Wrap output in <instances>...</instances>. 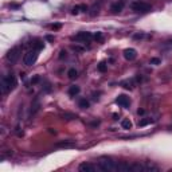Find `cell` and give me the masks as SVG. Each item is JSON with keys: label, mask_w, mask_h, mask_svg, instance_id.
<instances>
[{"label": "cell", "mask_w": 172, "mask_h": 172, "mask_svg": "<svg viewBox=\"0 0 172 172\" xmlns=\"http://www.w3.org/2000/svg\"><path fill=\"white\" fill-rule=\"evenodd\" d=\"M0 88H1V93H7L8 90H14L16 88V79H15L14 75H6V77L1 78V84H0Z\"/></svg>", "instance_id": "obj_1"}, {"label": "cell", "mask_w": 172, "mask_h": 172, "mask_svg": "<svg viewBox=\"0 0 172 172\" xmlns=\"http://www.w3.org/2000/svg\"><path fill=\"white\" fill-rule=\"evenodd\" d=\"M98 167L104 172H113V171H116L117 164L110 157H101L98 160Z\"/></svg>", "instance_id": "obj_2"}, {"label": "cell", "mask_w": 172, "mask_h": 172, "mask_svg": "<svg viewBox=\"0 0 172 172\" xmlns=\"http://www.w3.org/2000/svg\"><path fill=\"white\" fill-rule=\"evenodd\" d=\"M130 8H132V11H134V12H141V14L149 12V11L152 10L151 4L145 3V1H140V0H136V1H133V3L130 4Z\"/></svg>", "instance_id": "obj_3"}, {"label": "cell", "mask_w": 172, "mask_h": 172, "mask_svg": "<svg viewBox=\"0 0 172 172\" xmlns=\"http://www.w3.org/2000/svg\"><path fill=\"white\" fill-rule=\"evenodd\" d=\"M36 59H38V50H30V51H27V53L24 54V56H23V63L26 65V66H32V65L36 62Z\"/></svg>", "instance_id": "obj_4"}, {"label": "cell", "mask_w": 172, "mask_h": 172, "mask_svg": "<svg viewBox=\"0 0 172 172\" xmlns=\"http://www.w3.org/2000/svg\"><path fill=\"white\" fill-rule=\"evenodd\" d=\"M6 58H7V61L10 62L11 65H14L18 62V59L20 58V47H12V49L10 50L7 53V55H6Z\"/></svg>", "instance_id": "obj_5"}, {"label": "cell", "mask_w": 172, "mask_h": 172, "mask_svg": "<svg viewBox=\"0 0 172 172\" xmlns=\"http://www.w3.org/2000/svg\"><path fill=\"white\" fill-rule=\"evenodd\" d=\"M91 38H93V35H91L90 32H88V31L78 32L77 35L74 36V39H75L77 42H89Z\"/></svg>", "instance_id": "obj_6"}, {"label": "cell", "mask_w": 172, "mask_h": 172, "mask_svg": "<svg viewBox=\"0 0 172 172\" xmlns=\"http://www.w3.org/2000/svg\"><path fill=\"white\" fill-rule=\"evenodd\" d=\"M116 104H117V105H120L121 108H128V106L130 105V100H129V97L121 94V95H118V97L116 98Z\"/></svg>", "instance_id": "obj_7"}, {"label": "cell", "mask_w": 172, "mask_h": 172, "mask_svg": "<svg viewBox=\"0 0 172 172\" xmlns=\"http://www.w3.org/2000/svg\"><path fill=\"white\" fill-rule=\"evenodd\" d=\"M137 56V51L134 49H125L124 50V58L127 61H134Z\"/></svg>", "instance_id": "obj_8"}, {"label": "cell", "mask_w": 172, "mask_h": 172, "mask_svg": "<svg viewBox=\"0 0 172 172\" xmlns=\"http://www.w3.org/2000/svg\"><path fill=\"white\" fill-rule=\"evenodd\" d=\"M78 169H79V172H94L95 167L91 165L90 163H82V164H79Z\"/></svg>", "instance_id": "obj_9"}, {"label": "cell", "mask_w": 172, "mask_h": 172, "mask_svg": "<svg viewBox=\"0 0 172 172\" xmlns=\"http://www.w3.org/2000/svg\"><path fill=\"white\" fill-rule=\"evenodd\" d=\"M124 8V1H117V3H113L112 7H110V11H112L113 14H118L121 12Z\"/></svg>", "instance_id": "obj_10"}, {"label": "cell", "mask_w": 172, "mask_h": 172, "mask_svg": "<svg viewBox=\"0 0 172 172\" xmlns=\"http://www.w3.org/2000/svg\"><path fill=\"white\" fill-rule=\"evenodd\" d=\"M116 171H120V172H129V171H132V168H130V165L128 164V163L121 162V163H118V164H117Z\"/></svg>", "instance_id": "obj_11"}, {"label": "cell", "mask_w": 172, "mask_h": 172, "mask_svg": "<svg viewBox=\"0 0 172 172\" xmlns=\"http://www.w3.org/2000/svg\"><path fill=\"white\" fill-rule=\"evenodd\" d=\"M56 147L58 148H74L75 147V143L74 141H62V143H58Z\"/></svg>", "instance_id": "obj_12"}, {"label": "cell", "mask_w": 172, "mask_h": 172, "mask_svg": "<svg viewBox=\"0 0 172 172\" xmlns=\"http://www.w3.org/2000/svg\"><path fill=\"white\" fill-rule=\"evenodd\" d=\"M121 86L125 88V89L132 90V89L134 88V81H133V79H127V81H123V82H121Z\"/></svg>", "instance_id": "obj_13"}, {"label": "cell", "mask_w": 172, "mask_h": 172, "mask_svg": "<svg viewBox=\"0 0 172 172\" xmlns=\"http://www.w3.org/2000/svg\"><path fill=\"white\" fill-rule=\"evenodd\" d=\"M132 172H144V164H140V163H136V164L130 165Z\"/></svg>", "instance_id": "obj_14"}, {"label": "cell", "mask_w": 172, "mask_h": 172, "mask_svg": "<svg viewBox=\"0 0 172 172\" xmlns=\"http://www.w3.org/2000/svg\"><path fill=\"white\" fill-rule=\"evenodd\" d=\"M144 172H159V167L153 164H144Z\"/></svg>", "instance_id": "obj_15"}, {"label": "cell", "mask_w": 172, "mask_h": 172, "mask_svg": "<svg viewBox=\"0 0 172 172\" xmlns=\"http://www.w3.org/2000/svg\"><path fill=\"white\" fill-rule=\"evenodd\" d=\"M39 106H40V105H39V101H38V100H35L34 104L31 105V109H30V114H35V113L39 110Z\"/></svg>", "instance_id": "obj_16"}, {"label": "cell", "mask_w": 172, "mask_h": 172, "mask_svg": "<svg viewBox=\"0 0 172 172\" xmlns=\"http://www.w3.org/2000/svg\"><path fill=\"white\" fill-rule=\"evenodd\" d=\"M78 106H79L81 109H88L89 106H90V104H89V101L86 98H81L79 102H78Z\"/></svg>", "instance_id": "obj_17"}, {"label": "cell", "mask_w": 172, "mask_h": 172, "mask_svg": "<svg viewBox=\"0 0 172 172\" xmlns=\"http://www.w3.org/2000/svg\"><path fill=\"white\" fill-rule=\"evenodd\" d=\"M121 127H123L124 129H132V121L128 118L123 120V121H121Z\"/></svg>", "instance_id": "obj_18"}, {"label": "cell", "mask_w": 172, "mask_h": 172, "mask_svg": "<svg viewBox=\"0 0 172 172\" xmlns=\"http://www.w3.org/2000/svg\"><path fill=\"white\" fill-rule=\"evenodd\" d=\"M78 93H79V86H70V89H69V95L74 97V95H77Z\"/></svg>", "instance_id": "obj_19"}, {"label": "cell", "mask_w": 172, "mask_h": 172, "mask_svg": "<svg viewBox=\"0 0 172 172\" xmlns=\"http://www.w3.org/2000/svg\"><path fill=\"white\" fill-rule=\"evenodd\" d=\"M67 77L70 78V79H75L78 77V71L75 69H70V70L67 71Z\"/></svg>", "instance_id": "obj_20"}, {"label": "cell", "mask_w": 172, "mask_h": 172, "mask_svg": "<svg viewBox=\"0 0 172 172\" xmlns=\"http://www.w3.org/2000/svg\"><path fill=\"white\" fill-rule=\"evenodd\" d=\"M32 46H34V49L38 50V51H39V50H42L43 47H45V45L42 43V40H39V39H36L35 42L32 43Z\"/></svg>", "instance_id": "obj_21"}, {"label": "cell", "mask_w": 172, "mask_h": 172, "mask_svg": "<svg viewBox=\"0 0 172 172\" xmlns=\"http://www.w3.org/2000/svg\"><path fill=\"white\" fill-rule=\"evenodd\" d=\"M97 69H98V71H101V73H105V71L108 70V65H106L105 62H100Z\"/></svg>", "instance_id": "obj_22"}, {"label": "cell", "mask_w": 172, "mask_h": 172, "mask_svg": "<svg viewBox=\"0 0 172 172\" xmlns=\"http://www.w3.org/2000/svg\"><path fill=\"white\" fill-rule=\"evenodd\" d=\"M152 123H153V120H152V118H143L140 123H139V127H145V125L152 124Z\"/></svg>", "instance_id": "obj_23"}, {"label": "cell", "mask_w": 172, "mask_h": 172, "mask_svg": "<svg viewBox=\"0 0 172 172\" xmlns=\"http://www.w3.org/2000/svg\"><path fill=\"white\" fill-rule=\"evenodd\" d=\"M63 117L65 120H67V121H69V120H74V118H77V116H75V114H73V113H63Z\"/></svg>", "instance_id": "obj_24"}, {"label": "cell", "mask_w": 172, "mask_h": 172, "mask_svg": "<svg viewBox=\"0 0 172 172\" xmlns=\"http://www.w3.org/2000/svg\"><path fill=\"white\" fill-rule=\"evenodd\" d=\"M98 10H100V6H93V7H91V12H90V15L91 16H94V15H97L98 14Z\"/></svg>", "instance_id": "obj_25"}, {"label": "cell", "mask_w": 172, "mask_h": 172, "mask_svg": "<svg viewBox=\"0 0 172 172\" xmlns=\"http://www.w3.org/2000/svg\"><path fill=\"white\" fill-rule=\"evenodd\" d=\"M79 12H81V6H75L73 8V15H78Z\"/></svg>", "instance_id": "obj_26"}, {"label": "cell", "mask_w": 172, "mask_h": 172, "mask_svg": "<svg viewBox=\"0 0 172 172\" xmlns=\"http://www.w3.org/2000/svg\"><path fill=\"white\" fill-rule=\"evenodd\" d=\"M151 63H152V65H160V63H162V61L159 59V58H152V59H151Z\"/></svg>", "instance_id": "obj_27"}, {"label": "cell", "mask_w": 172, "mask_h": 172, "mask_svg": "<svg viewBox=\"0 0 172 172\" xmlns=\"http://www.w3.org/2000/svg\"><path fill=\"white\" fill-rule=\"evenodd\" d=\"M93 38H94L95 40H101V39H102V34H101V32H95L94 35H93Z\"/></svg>", "instance_id": "obj_28"}, {"label": "cell", "mask_w": 172, "mask_h": 172, "mask_svg": "<svg viewBox=\"0 0 172 172\" xmlns=\"http://www.w3.org/2000/svg\"><path fill=\"white\" fill-rule=\"evenodd\" d=\"M39 81H40V77H39V75H35V77L31 79V84H32V85H35V84H38Z\"/></svg>", "instance_id": "obj_29"}, {"label": "cell", "mask_w": 172, "mask_h": 172, "mask_svg": "<svg viewBox=\"0 0 172 172\" xmlns=\"http://www.w3.org/2000/svg\"><path fill=\"white\" fill-rule=\"evenodd\" d=\"M61 27H62V24H59V23H55V24L51 26V30H59Z\"/></svg>", "instance_id": "obj_30"}, {"label": "cell", "mask_w": 172, "mask_h": 172, "mask_svg": "<svg viewBox=\"0 0 172 172\" xmlns=\"http://www.w3.org/2000/svg\"><path fill=\"white\" fill-rule=\"evenodd\" d=\"M59 58H61V59H63V58H66V51H65V50H62V51L59 53Z\"/></svg>", "instance_id": "obj_31"}, {"label": "cell", "mask_w": 172, "mask_h": 172, "mask_svg": "<svg viewBox=\"0 0 172 172\" xmlns=\"http://www.w3.org/2000/svg\"><path fill=\"white\" fill-rule=\"evenodd\" d=\"M164 47H167V49H172V40H168V42L164 45Z\"/></svg>", "instance_id": "obj_32"}, {"label": "cell", "mask_w": 172, "mask_h": 172, "mask_svg": "<svg viewBox=\"0 0 172 172\" xmlns=\"http://www.w3.org/2000/svg\"><path fill=\"white\" fill-rule=\"evenodd\" d=\"M86 11H88V7L85 4H81V12H86Z\"/></svg>", "instance_id": "obj_33"}, {"label": "cell", "mask_w": 172, "mask_h": 172, "mask_svg": "<svg viewBox=\"0 0 172 172\" xmlns=\"http://www.w3.org/2000/svg\"><path fill=\"white\" fill-rule=\"evenodd\" d=\"M46 39H47L49 42H54V36H51V35H47L46 36Z\"/></svg>", "instance_id": "obj_34"}, {"label": "cell", "mask_w": 172, "mask_h": 172, "mask_svg": "<svg viewBox=\"0 0 172 172\" xmlns=\"http://www.w3.org/2000/svg\"><path fill=\"white\" fill-rule=\"evenodd\" d=\"M10 7H11V8H19V4L12 3V4H10Z\"/></svg>", "instance_id": "obj_35"}, {"label": "cell", "mask_w": 172, "mask_h": 172, "mask_svg": "<svg viewBox=\"0 0 172 172\" xmlns=\"http://www.w3.org/2000/svg\"><path fill=\"white\" fill-rule=\"evenodd\" d=\"M137 113H139V114H144L145 110H144V109H139V110H137Z\"/></svg>", "instance_id": "obj_36"}]
</instances>
